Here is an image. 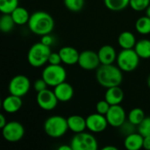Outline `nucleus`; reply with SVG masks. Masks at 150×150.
<instances>
[{
  "instance_id": "1",
  "label": "nucleus",
  "mask_w": 150,
  "mask_h": 150,
  "mask_svg": "<svg viewBox=\"0 0 150 150\" xmlns=\"http://www.w3.org/2000/svg\"><path fill=\"white\" fill-rule=\"evenodd\" d=\"M96 79L101 86L106 89L120 86L123 80L122 70L113 64H101L97 69Z\"/></svg>"
},
{
  "instance_id": "2",
  "label": "nucleus",
  "mask_w": 150,
  "mask_h": 150,
  "mask_svg": "<svg viewBox=\"0 0 150 150\" xmlns=\"http://www.w3.org/2000/svg\"><path fill=\"white\" fill-rule=\"evenodd\" d=\"M27 24L33 33L40 36L51 33L54 27V21L52 16L41 11L33 13Z\"/></svg>"
},
{
  "instance_id": "3",
  "label": "nucleus",
  "mask_w": 150,
  "mask_h": 150,
  "mask_svg": "<svg viewBox=\"0 0 150 150\" xmlns=\"http://www.w3.org/2000/svg\"><path fill=\"white\" fill-rule=\"evenodd\" d=\"M50 54V47L43 44L42 42H38L30 47L27 54V61L31 66L40 68L48 62Z\"/></svg>"
},
{
  "instance_id": "4",
  "label": "nucleus",
  "mask_w": 150,
  "mask_h": 150,
  "mask_svg": "<svg viewBox=\"0 0 150 150\" xmlns=\"http://www.w3.org/2000/svg\"><path fill=\"white\" fill-rule=\"evenodd\" d=\"M69 130L67 119L60 115L49 117L44 123V131L51 138H60Z\"/></svg>"
},
{
  "instance_id": "5",
  "label": "nucleus",
  "mask_w": 150,
  "mask_h": 150,
  "mask_svg": "<svg viewBox=\"0 0 150 150\" xmlns=\"http://www.w3.org/2000/svg\"><path fill=\"white\" fill-rule=\"evenodd\" d=\"M117 63L119 68L125 72H131L136 69L140 62V56L134 50L122 49L117 56Z\"/></svg>"
},
{
  "instance_id": "6",
  "label": "nucleus",
  "mask_w": 150,
  "mask_h": 150,
  "mask_svg": "<svg viewBox=\"0 0 150 150\" xmlns=\"http://www.w3.org/2000/svg\"><path fill=\"white\" fill-rule=\"evenodd\" d=\"M67 77V73L65 69L58 65L49 64L47 66L42 72V78L47 82L48 86L55 87L62 82H65Z\"/></svg>"
},
{
  "instance_id": "7",
  "label": "nucleus",
  "mask_w": 150,
  "mask_h": 150,
  "mask_svg": "<svg viewBox=\"0 0 150 150\" xmlns=\"http://www.w3.org/2000/svg\"><path fill=\"white\" fill-rule=\"evenodd\" d=\"M70 146L72 150H96L98 149V141L91 134L83 131L74 135Z\"/></svg>"
},
{
  "instance_id": "8",
  "label": "nucleus",
  "mask_w": 150,
  "mask_h": 150,
  "mask_svg": "<svg viewBox=\"0 0 150 150\" xmlns=\"http://www.w3.org/2000/svg\"><path fill=\"white\" fill-rule=\"evenodd\" d=\"M30 87L31 83L29 78L23 75H18L10 81L9 92L11 95L22 98L27 94Z\"/></svg>"
},
{
  "instance_id": "9",
  "label": "nucleus",
  "mask_w": 150,
  "mask_h": 150,
  "mask_svg": "<svg viewBox=\"0 0 150 150\" xmlns=\"http://www.w3.org/2000/svg\"><path fill=\"white\" fill-rule=\"evenodd\" d=\"M2 134L4 140L7 142H16L23 138L25 129L21 123L18 121H10L7 122L5 127L2 129Z\"/></svg>"
},
{
  "instance_id": "10",
  "label": "nucleus",
  "mask_w": 150,
  "mask_h": 150,
  "mask_svg": "<svg viewBox=\"0 0 150 150\" xmlns=\"http://www.w3.org/2000/svg\"><path fill=\"white\" fill-rule=\"evenodd\" d=\"M78 65L85 70H93L97 69L101 65V62L97 52L84 50L80 53Z\"/></svg>"
},
{
  "instance_id": "11",
  "label": "nucleus",
  "mask_w": 150,
  "mask_h": 150,
  "mask_svg": "<svg viewBox=\"0 0 150 150\" xmlns=\"http://www.w3.org/2000/svg\"><path fill=\"white\" fill-rule=\"evenodd\" d=\"M36 100H37L38 105L42 110H45V111L54 110L59 102L54 92L47 89L38 92Z\"/></svg>"
},
{
  "instance_id": "12",
  "label": "nucleus",
  "mask_w": 150,
  "mask_h": 150,
  "mask_svg": "<svg viewBox=\"0 0 150 150\" xmlns=\"http://www.w3.org/2000/svg\"><path fill=\"white\" fill-rule=\"evenodd\" d=\"M108 124L113 127H120L126 122V112L120 105H111L108 112L105 115Z\"/></svg>"
},
{
  "instance_id": "13",
  "label": "nucleus",
  "mask_w": 150,
  "mask_h": 150,
  "mask_svg": "<svg viewBox=\"0 0 150 150\" xmlns=\"http://www.w3.org/2000/svg\"><path fill=\"white\" fill-rule=\"evenodd\" d=\"M108 125L109 124H108L105 115L100 114L98 112L92 113L86 118L87 129H89L92 133L104 132L106 129Z\"/></svg>"
},
{
  "instance_id": "14",
  "label": "nucleus",
  "mask_w": 150,
  "mask_h": 150,
  "mask_svg": "<svg viewBox=\"0 0 150 150\" xmlns=\"http://www.w3.org/2000/svg\"><path fill=\"white\" fill-rule=\"evenodd\" d=\"M54 92L57 99L61 102H68L74 96L73 87L66 82H62L56 85L54 89Z\"/></svg>"
},
{
  "instance_id": "15",
  "label": "nucleus",
  "mask_w": 150,
  "mask_h": 150,
  "mask_svg": "<svg viewBox=\"0 0 150 150\" xmlns=\"http://www.w3.org/2000/svg\"><path fill=\"white\" fill-rule=\"evenodd\" d=\"M59 54L62 58V62L67 65H74L78 63L80 53L72 47H63L59 50Z\"/></svg>"
},
{
  "instance_id": "16",
  "label": "nucleus",
  "mask_w": 150,
  "mask_h": 150,
  "mask_svg": "<svg viewBox=\"0 0 150 150\" xmlns=\"http://www.w3.org/2000/svg\"><path fill=\"white\" fill-rule=\"evenodd\" d=\"M101 64H112L117 60V54L111 45H104L98 52Z\"/></svg>"
},
{
  "instance_id": "17",
  "label": "nucleus",
  "mask_w": 150,
  "mask_h": 150,
  "mask_svg": "<svg viewBox=\"0 0 150 150\" xmlns=\"http://www.w3.org/2000/svg\"><path fill=\"white\" fill-rule=\"evenodd\" d=\"M105 99L111 105H120V103L124 99V92L120 86L108 88L105 95Z\"/></svg>"
},
{
  "instance_id": "18",
  "label": "nucleus",
  "mask_w": 150,
  "mask_h": 150,
  "mask_svg": "<svg viewBox=\"0 0 150 150\" xmlns=\"http://www.w3.org/2000/svg\"><path fill=\"white\" fill-rule=\"evenodd\" d=\"M2 105L7 113H14L20 110L22 106V99L20 97L11 94L4 99Z\"/></svg>"
},
{
  "instance_id": "19",
  "label": "nucleus",
  "mask_w": 150,
  "mask_h": 150,
  "mask_svg": "<svg viewBox=\"0 0 150 150\" xmlns=\"http://www.w3.org/2000/svg\"><path fill=\"white\" fill-rule=\"evenodd\" d=\"M143 140L144 137L140 133H133L126 136L124 146L128 150H139L143 148Z\"/></svg>"
},
{
  "instance_id": "20",
  "label": "nucleus",
  "mask_w": 150,
  "mask_h": 150,
  "mask_svg": "<svg viewBox=\"0 0 150 150\" xmlns=\"http://www.w3.org/2000/svg\"><path fill=\"white\" fill-rule=\"evenodd\" d=\"M69 129H70L72 132L77 134L83 132L86 128V119L80 115H71L67 119Z\"/></svg>"
},
{
  "instance_id": "21",
  "label": "nucleus",
  "mask_w": 150,
  "mask_h": 150,
  "mask_svg": "<svg viewBox=\"0 0 150 150\" xmlns=\"http://www.w3.org/2000/svg\"><path fill=\"white\" fill-rule=\"evenodd\" d=\"M118 43L122 47V49H132L134 48L136 45V40L135 36L133 33L129 31L122 32L119 38H118Z\"/></svg>"
},
{
  "instance_id": "22",
  "label": "nucleus",
  "mask_w": 150,
  "mask_h": 150,
  "mask_svg": "<svg viewBox=\"0 0 150 150\" xmlns=\"http://www.w3.org/2000/svg\"><path fill=\"white\" fill-rule=\"evenodd\" d=\"M14 22L16 25H23L28 23L29 18H30V14L28 11L24 8V7H19L18 6L11 13Z\"/></svg>"
},
{
  "instance_id": "23",
  "label": "nucleus",
  "mask_w": 150,
  "mask_h": 150,
  "mask_svg": "<svg viewBox=\"0 0 150 150\" xmlns=\"http://www.w3.org/2000/svg\"><path fill=\"white\" fill-rule=\"evenodd\" d=\"M134 50L142 59H149L150 58V40L147 39H143L136 42L134 47Z\"/></svg>"
},
{
  "instance_id": "24",
  "label": "nucleus",
  "mask_w": 150,
  "mask_h": 150,
  "mask_svg": "<svg viewBox=\"0 0 150 150\" xmlns=\"http://www.w3.org/2000/svg\"><path fill=\"white\" fill-rule=\"evenodd\" d=\"M104 3L110 11H120L129 5L130 0H104Z\"/></svg>"
},
{
  "instance_id": "25",
  "label": "nucleus",
  "mask_w": 150,
  "mask_h": 150,
  "mask_svg": "<svg viewBox=\"0 0 150 150\" xmlns=\"http://www.w3.org/2000/svg\"><path fill=\"white\" fill-rule=\"evenodd\" d=\"M135 29L136 31L143 35L150 33V18L148 16L142 17L137 19L135 23Z\"/></svg>"
},
{
  "instance_id": "26",
  "label": "nucleus",
  "mask_w": 150,
  "mask_h": 150,
  "mask_svg": "<svg viewBox=\"0 0 150 150\" xmlns=\"http://www.w3.org/2000/svg\"><path fill=\"white\" fill-rule=\"evenodd\" d=\"M15 22L11 17V14H3L1 18H0V29L3 33H10L14 25H15Z\"/></svg>"
},
{
  "instance_id": "27",
  "label": "nucleus",
  "mask_w": 150,
  "mask_h": 150,
  "mask_svg": "<svg viewBox=\"0 0 150 150\" xmlns=\"http://www.w3.org/2000/svg\"><path fill=\"white\" fill-rule=\"evenodd\" d=\"M145 119V113L141 108H134L128 113V121L134 126H139Z\"/></svg>"
},
{
  "instance_id": "28",
  "label": "nucleus",
  "mask_w": 150,
  "mask_h": 150,
  "mask_svg": "<svg viewBox=\"0 0 150 150\" xmlns=\"http://www.w3.org/2000/svg\"><path fill=\"white\" fill-rule=\"evenodd\" d=\"M18 6V0H0V11L11 14Z\"/></svg>"
},
{
  "instance_id": "29",
  "label": "nucleus",
  "mask_w": 150,
  "mask_h": 150,
  "mask_svg": "<svg viewBox=\"0 0 150 150\" xmlns=\"http://www.w3.org/2000/svg\"><path fill=\"white\" fill-rule=\"evenodd\" d=\"M68 10L73 12L80 11L84 6V0H63Z\"/></svg>"
},
{
  "instance_id": "30",
  "label": "nucleus",
  "mask_w": 150,
  "mask_h": 150,
  "mask_svg": "<svg viewBox=\"0 0 150 150\" xmlns=\"http://www.w3.org/2000/svg\"><path fill=\"white\" fill-rule=\"evenodd\" d=\"M150 4V0H130V7L136 11L146 10Z\"/></svg>"
},
{
  "instance_id": "31",
  "label": "nucleus",
  "mask_w": 150,
  "mask_h": 150,
  "mask_svg": "<svg viewBox=\"0 0 150 150\" xmlns=\"http://www.w3.org/2000/svg\"><path fill=\"white\" fill-rule=\"evenodd\" d=\"M138 132L143 136H150V117H145L142 122L138 126Z\"/></svg>"
},
{
  "instance_id": "32",
  "label": "nucleus",
  "mask_w": 150,
  "mask_h": 150,
  "mask_svg": "<svg viewBox=\"0 0 150 150\" xmlns=\"http://www.w3.org/2000/svg\"><path fill=\"white\" fill-rule=\"evenodd\" d=\"M110 107H111V105L105 99L98 101L97 103V105H96L97 112H98L100 114H103V115H106V113L108 112Z\"/></svg>"
},
{
  "instance_id": "33",
  "label": "nucleus",
  "mask_w": 150,
  "mask_h": 150,
  "mask_svg": "<svg viewBox=\"0 0 150 150\" xmlns=\"http://www.w3.org/2000/svg\"><path fill=\"white\" fill-rule=\"evenodd\" d=\"M47 86H48V84L47 83V82L42 77L40 78V79H37L33 83V89L37 92H40L41 91H44V90L47 89Z\"/></svg>"
},
{
  "instance_id": "34",
  "label": "nucleus",
  "mask_w": 150,
  "mask_h": 150,
  "mask_svg": "<svg viewBox=\"0 0 150 150\" xmlns=\"http://www.w3.org/2000/svg\"><path fill=\"white\" fill-rule=\"evenodd\" d=\"M47 62L49 64H53V65L61 64V62H62V58H61V55H60L59 52L58 53H52L51 52Z\"/></svg>"
},
{
  "instance_id": "35",
  "label": "nucleus",
  "mask_w": 150,
  "mask_h": 150,
  "mask_svg": "<svg viewBox=\"0 0 150 150\" xmlns=\"http://www.w3.org/2000/svg\"><path fill=\"white\" fill-rule=\"evenodd\" d=\"M40 42H42L43 44H45V45L50 47V46L53 44V42H54V38L50 35V33L45 34V35H42V36H41V40H40Z\"/></svg>"
},
{
  "instance_id": "36",
  "label": "nucleus",
  "mask_w": 150,
  "mask_h": 150,
  "mask_svg": "<svg viewBox=\"0 0 150 150\" xmlns=\"http://www.w3.org/2000/svg\"><path fill=\"white\" fill-rule=\"evenodd\" d=\"M143 149L147 150H150V136L144 137L143 140Z\"/></svg>"
},
{
  "instance_id": "37",
  "label": "nucleus",
  "mask_w": 150,
  "mask_h": 150,
  "mask_svg": "<svg viewBox=\"0 0 150 150\" xmlns=\"http://www.w3.org/2000/svg\"><path fill=\"white\" fill-rule=\"evenodd\" d=\"M6 124H7V122H6L5 117L4 116V114H0V128L3 129Z\"/></svg>"
},
{
  "instance_id": "38",
  "label": "nucleus",
  "mask_w": 150,
  "mask_h": 150,
  "mask_svg": "<svg viewBox=\"0 0 150 150\" xmlns=\"http://www.w3.org/2000/svg\"><path fill=\"white\" fill-rule=\"evenodd\" d=\"M58 150H72V148L71 146H68V145H62L61 147L58 148Z\"/></svg>"
},
{
  "instance_id": "39",
  "label": "nucleus",
  "mask_w": 150,
  "mask_h": 150,
  "mask_svg": "<svg viewBox=\"0 0 150 150\" xmlns=\"http://www.w3.org/2000/svg\"><path fill=\"white\" fill-rule=\"evenodd\" d=\"M103 150H117L116 147H113V146H106V147H104Z\"/></svg>"
},
{
  "instance_id": "40",
  "label": "nucleus",
  "mask_w": 150,
  "mask_h": 150,
  "mask_svg": "<svg viewBox=\"0 0 150 150\" xmlns=\"http://www.w3.org/2000/svg\"><path fill=\"white\" fill-rule=\"evenodd\" d=\"M145 11H146V16H148L149 18H150V4Z\"/></svg>"
},
{
  "instance_id": "41",
  "label": "nucleus",
  "mask_w": 150,
  "mask_h": 150,
  "mask_svg": "<svg viewBox=\"0 0 150 150\" xmlns=\"http://www.w3.org/2000/svg\"><path fill=\"white\" fill-rule=\"evenodd\" d=\"M147 83H148V85H149V89H150V75L149 76V77H148V81H147Z\"/></svg>"
}]
</instances>
